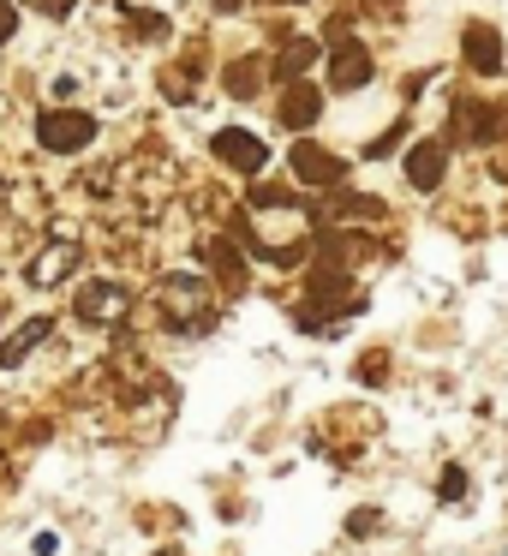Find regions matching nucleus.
<instances>
[{"instance_id": "obj_2", "label": "nucleus", "mask_w": 508, "mask_h": 556, "mask_svg": "<svg viewBox=\"0 0 508 556\" xmlns=\"http://www.w3.org/2000/svg\"><path fill=\"white\" fill-rule=\"evenodd\" d=\"M37 138L42 150H54V156H73V150H85L90 138H97V121L78 109H61V114H42L37 121Z\"/></svg>"}, {"instance_id": "obj_11", "label": "nucleus", "mask_w": 508, "mask_h": 556, "mask_svg": "<svg viewBox=\"0 0 508 556\" xmlns=\"http://www.w3.org/2000/svg\"><path fill=\"white\" fill-rule=\"evenodd\" d=\"M467 66L472 73H503V37H496L491 25L467 30Z\"/></svg>"}, {"instance_id": "obj_14", "label": "nucleus", "mask_w": 508, "mask_h": 556, "mask_svg": "<svg viewBox=\"0 0 508 556\" xmlns=\"http://www.w3.org/2000/svg\"><path fill=\"white\" fill-rule=\"evenodd\" d=\"M335 216L341 222H377V216H383V204H377V198H341Z\"/></svg>"}, {"instance_id": "obj_1", "label": "nucleus", "mask_w": 508, "mask_h": 556, "mask_svg": "<svg viewBox=\"0 0 508 556\" xmlns=\"http://www.w3.org/2000/svg\"><path fill=\"white\" fill-rule=\"evenodd\" d=\"M156 305H162V317H168L174 329H198V324H209V288L198 276H168L156 288Z\"/></svg>"}, {"instance_id": "obj_5", "label": "nucleus", "mask_w": 508, "mask_h": 556, "mask_svg": "<svg viewBox=\"0 0 508 556\" xmlns=\"http://www.w3.org/2000/svg\"><path fill=\"white\" fill-rule=\"evenodd\" d=\"M78 264H85L78 245L73 240H54V245H42V252L30 257V281H37V288H61L66 276H78Z\"/></svg>"}, {"instance_id": "obj_13", "label": "nucleus", "mask_w": 508, "mask_h": 556, "mask_svg": "<svg viewBox=\"0 0 508 556\" xmlns=\"http://www.w3.org/2000/svg\"><path fill=\"white\" fill-rule=\"evenodd\" d=\"M312 61H317V42L312 37H293L288 49H281V73H288V78H305V66H312Z\"/></svg>"}, {"instance_id": "obj_4", "label": "nucleus", "mask_w": 508, "mask_h": 556, "mask_svg": "<svg viewBox=\"0 0 508 556\" xmlns=\"http://www.w3.org/2000/svg\"><path fill=\"white\" fill-rule=\"evenodd\" d=\"M126 288L120 281H90L85 293H78V317L85 324H102V329H114V324H126Z\"/></svg>"}, {"instance_id": "obj_8", "label": "nucleus", "mask_w": 508, "mask_h": 556, "mask_svg": "<svg viewBox=\"0 0 508 556\" xmlns=\"http://www.w3.org/2000/svg\"><path fill=\"white\" fill-rule=\"evenodd\" d=\"M448 174V144H436V138H424V144L407 150V180L419 186V192H431L436 180Z\"/></svg>"}, {"instance_id": "obj_19", "label": "nucleus", "mask_w": 508, "mask_h": 556, "mask_svg": "<svg viewBox=\"0 0 508 556\" xmlns=\"http://www.w3.org/2000/svg\"><path fill=\"white\" fill-rule=\"evenodd\" d=\"M216 7H221V13H233V7H240V0H216Z\"/></svg>"}, {"instance_id": "obj_17", "label": "nucleus", "mask_w": 508, "mask_h": 556, "mask_svg": "<svg viewBox=\"0 0 508 556\" xmlns=\"http://www.w3.org/2000/svg\"><path fill=\"white\" fill-rule=\"evenodd\" d=\"M13 30H18V7L13 0H0V42H13Z\"/></svg>"}, {"instance_id": "obj_6", "label": "nucleus", "mask_w": 508, "mask_h": 556, "mask_svg": "<svg viewBox=\"0 0 508 556\" xmlns=\"http://www.w3.org/2000/svg\"><path fill=\"white\" fill-rule=\"evenodd\" d=\"M293 174H300L305 186H341L347 180V162H335L317 144H293Z\"/></svg>"}, {"instance_id": "obj_15", "label": "nucleus", "mask_w": 508, "mask_h": 556, "mask_svg": "<svg viewBox=\"0 0 508 556\" xmlns=\"http://www.w3.org/2000/svg\"><path fill=\"white\" fill-rule=\"evenodd\" d=\"M460 491H467V472L448 467V472H443V503H460Z\"/></svg>"}, {"instance_id": "obj_12", "label": "nucleus", "mask_w": 508, "mask_h": 556, "mask_svg": "<svg viewBox=\"0 0 508 556\" xmlns=\"http://www.w3.org/2000/svg\"><path fill=\"white\" fill-rule=\"evenodd\" d=\"M264 90V61H233L228 66V97H257Z\"/></svg>"}, {"instance_id": "obj_18", "label": "nucleus", "mask_w": 508, "mask_h": 556, "mask_svg": "<svg viewBox=\"0 0 508 556\" xmlns=\"http://www.w3.org/2000/svg\"><path fill=\"white\" fill-rule=\"evenodd\" d=\"M30 7H37V13H49V18H66V13H73V0H30Z\"/></svg>"}, {"instance_id": "obj_16", "label": "nucleus", "mask_w": 508, "mask_h": 556, "mask_svg": "<svg viewBox=\"0 0 508 556\" xmlns=\"http://www.w3.org/2000/svg\"><path fill=\"white\" fill-rule=\"evenodd\" d=\"M138 18V37H168V18H156V13H132Z\"/></svg>"}, {"instance_id": "obj_3", "label": "nucleus", "mask_w": 508, "mask_h": 556, "mask_svg": "<svg viewBox=\"0 0 508 556\" xmlns=\"http://www.w3.org/2000/svg\"><path fill=\"white\" fill-rule=\"evenodd\" d=\"M329 37H335V61H329V85L335 90H365L371 85V54L359 49V42L341 30V18L329 25Z\"/></svg>"}, {"instance_id": "obj_10", "label": "nucleus", "mask_w": 508, "mask_h": 556, "mask_svg": "<svg viewBox=\"0 0 508 556\" xmlns=\"http://www.w3.org/2000/svg\"><path fill=\"white\" fill-rule=\"evenodd\" d=\"M49 336H54L49 317H30V324H18L13 336H7V348H0V365H25V359H30V348H42Z\"/></svg>"}, {"instance_id": "obj_7", "label": "nucleus", "mask_w": 508, "mask_h": 556, "mask_svg": "<svg viewBox=\"0 0 508 556\" xmlns=\"http://www.w3.org/2000/svg\"><path fill=\"white\" fill-rule=\"evenodd\" d=\"M216 156L240 174H264L269 150H264V138H252V132H216Z\"/></svg>"}, {"instance_id": "obj_9", "label": "nucleus", "mask_w": 508, "mask_h": 556, "mask_svg": "<svg viewBox=\"0 0 508 556\" xmlns=\"http://www.w3.org/2000/svg\"><path fill=\"white\" fill-rule=\"evenodd\" d=\"M317 109H323V97H317L305 78H293L288 97H281V126H288V132H305V126H317Z\"/></svg>"}]
</instances>
